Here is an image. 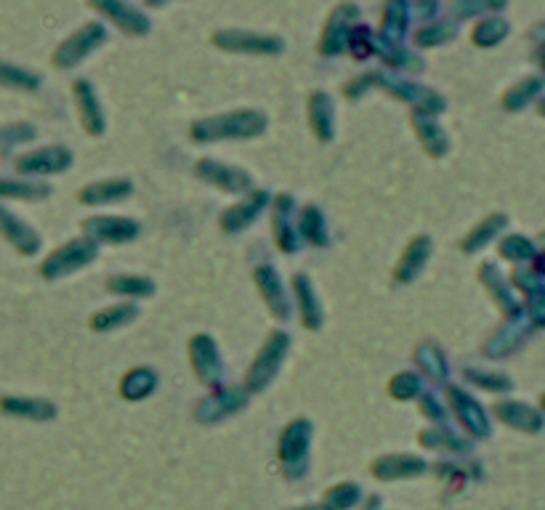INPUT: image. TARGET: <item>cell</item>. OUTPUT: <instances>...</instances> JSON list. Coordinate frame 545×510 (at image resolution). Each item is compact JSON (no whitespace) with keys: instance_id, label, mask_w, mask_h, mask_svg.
Wrapping results in <instances>:
<instances>
[{"instance_id":"1","label":"cell","mask_w":545,"mask_h":510,"mask_svg":"<svg viewBox=\"0 0 545 510\" xmlns=\"http://www.w3.org/2000/svg\"><path fill=\"white\" fill-rule=\"evenodd\" d=\"M70 163V157L59 152V149H43V152H35V155H24L16 168L24 170V173H51V170H59Z\"/></svg>"},{"instance_id":"2","label":"cell","mask_w":545,"mask_h":510,"mask_svg":"<svg viewBox=\"0 0 545 510\" xmlns=\"http://www.w3.org/2000/svg\"><path fill=\"white\" fill-rule=\"evenodd\" d=\"M0 232L6 234L8 240L14 242L22 253H32V250L38 248V237L32 234V229H27L22 221H16V218L3 208H0Z\"/></svg>"},{"instance_id":"3","label":"cell","mask_w":545,"mask_h":510,"mask_svg":"<svg viewBox=\"0 0 545 510\" xmlns=\"http://www.w3.org/2000/svg\"><path fill=\"white\" fill-rule=\"evenodd\" d=\"M0 407H3V412L32 415V418H48V415H54V407H48L46 402H30V399H3Z\"/></svg>"},{"instance_id":"4","label":"cell","mask_w":545,"mask_h":510,"mask_svg":"<svg viewBox=\"0 0 545 510\" xmlns=\"http://www.w3.org/2000/svg\"><path fill=\"white\" fill-rule=\"evenodd\" d=\"M0 83L3 85H14V88H35V83H38V78L35 75H30V72L19 70V67H11V64L0 62Z\"/></svg>"},{"instance_id":"5","label":"cell","mask_w":545,"mask_h":510,"mask_svg":"<svg viewBox=\"0 0 545 510\" xmlns=\"http://www.w3.org/2000/svg\"><path fill=\"white\" fill-rule=\"evenodd\" d=\"M327 508L333 510H343V508H351V505L357 503V492H354V487L351 484H346V487H335L330 495H327Z\"/></svg>"},{"instance_id":"6","label":"cell","mask_w":545,"mask_h":510,"mask_svg":"<svg viewBox=\"0 0 545 510\" xmlns=\"http://www.w3.org/2000/svg\"><path fill=\"white\" fill-rule=\"evenodd\" d=\"M0 194H8V197H24V200H30V197H43L46 189L43 186H24V184H14V181H0Z\"/></svg>"},{"instance_id":"7","label":"cell","mask_w":545,"mask_h":510,"mask_svg":"<svg viewBox=\"0 0 545 510\" xmlns=\"http://www.w3.org/2000/svg\"><path fill=\"white\" fill-rule=\"evenodd\" d=\"M298 510H320V508H298Z\"/></svg>"},{"instance_id":"8","label":"cell","mask_w":545,"mask_h":510,"mask_svg":"<svg viewBox=\"0 0 545 510\" xmlns=\"http://www.w3.org/2000/svg\"><path fill=\"white\" fill-rule=\"evenodd\" d=\"M373 505H375V500H373V503H370V508H365V510H373Z\"/></svg>"}]
</instances>
